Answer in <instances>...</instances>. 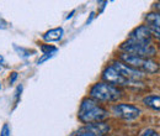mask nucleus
Returning <instances> with one entry per match:
<instances>
[{"mask_svg":"<svg viewBox=\"0 0 160 136\" xmlns=\"http://www.w3.org/2000/svg\"><path fill=\"white\" fill-rule=\"evenodd\" d=\"M140 136H159V135H158V133H157L155 130H153V129H147V130H144V131L142 133Z\"/></svg>","mask_w":160,"mask_h":136,"instance_id":"2eb2a0df","label":"nucleus"},{"mask_svg":"<svg viewBox=\"0 0 160 136\" xmlns=\"http://www.w3.org/2000/svg\"><path fill=\"white\" fill-rule=\"evenodd\" d=\"M113 113L116 117L124 120H133L140 115V110L131 104H117L113 106Z\"/></svg>","mask_w":160,"mask_h":136,"instance_id":"39448f33","label":"nucleus"},{"mask_svg":"<svg viewBox=\"0 0 160 136\" xmlns=\"http://www.w3.org/2000/svg\"><path fill=\"white\" fill-rule=\"evenodd\" d=\"M0 89H1V83H0Z\"/></svg>","mask_w":160,"mask_h":136,"instance_id":"5701e85b","label":"nucleus"},{"mask_svg":"<svg viewBox=\"0 0 160 136\" xmlns=\"http://www.w3.org/2000/svg\"><path fill=\"white\" fill-rule=\"evenodd\" d=\"M152 31V35H154L157 39L160 40V29H150Z\"/></svg>","mask_w":160,"mask_h":136,"instance_id":"a211bd4d","label":"nucleus"},{"mask_svg":"<svg viewBox=\"0 0 160 136\" xmlns=\"http://www.w3.org/2000/svg\"><path fill=\"white\" fill-rule=\"evenodd\" d=\"M16 78H18V73L16 72H14V73H11V78H10V83L12 84L15 80H16Z\"/></svg>","mask_w":160,"mask_h":136,"instance_id":"aec40b11","label":"nucleus"},{"mask_svg":"<svg viewBox=\"0 0 160 136\" xmlns=\"http://www.w3.org/2000/svg\"><path fill=\"white\" fill-rule=\"evenodd\" d=\"M14 47H15V50H16V51H18L19 53H22L21 56H23V57H26V56H28V52H27V51H25L23 48H19V47H18L16 45H15Z\"/></svg>","mask_w":160,"mask_h":136,"instance_id":"f3484780","label":"nucleus"},{"mask_svg":"<svg viewBox=\"0 0 160 136\" xmlns=\"http://www.w3.org/2000/svg\"><path fill=\"white\" fill-rule=\"evenodd\" d=\"M78 117L85 124H95V122H101L106 117H108V112L101 108L96 103V100L91 98H86L81 101Z\"/></svg>","mask_w":160,"mask_h":136,"instance_id":"f257e3e1","label":"nucleus"},{"mask_svg":"<svg viewBox=\"0 0 160 136\" xmlns=\"http://www.w3.org/2000/svg\"><path fill=\"white\" fill-rule=\"evenodd\" d=\"M112 67L120 73L122 77L126 78V79L129 80V82H132V80H138V79H140V78L143 77V74L140 73L139 71H136V69L128 67L127 64H124V63H122V62H113Z\"/></svg>","mask_w":160,"mask_h":136,"instance_id":"0eeeda50","label":"nucleus"},{"mask_svg":"<svg viewBox=\"0 0 160 136\" xmlns=\"http://www.w3.org/2000/svg\"><path fill=\"white\" fill-rule=\"evenodd\" d=\"M152 31L148 26L142 25L139 27L134 29L131 34H129V39L133 42H138V43H143V45H152Z\"/></svg>","mask_w":160,"mask_h":136,"instance_id":"423d86ee","label":"nucleus"},{"mask_svg":"<svg viewBox=\"0 0 160 136\" xmlns=\"http://www.w3.org/2000/svg\"><path fill=\"white\" fill-rule=\"evenodd\" d=\"M145 21L149 25V29H160V13H149L145 16Z\"/></svg>","mask_w":160,"mask_h":136,"instance_id":"9d476101","label":"nucleus"},{"mask_svg":"<svg viewBox=\"0 0 160 136\" xmlns=\"http://www.w3.org/2000/svg\"><path fill=\"white\" fill-rule=\"evenodd\" d=\"M74 136H96L94 133H91L90 130H84V131H79L78 134H75Z\"/></svg>","mask_w":160,"mask_h":136,"instance_id":"dca6fc26","label":"nucleus"},{"mask_svg":"<svg viewBox=\"0 0 160 136\" xmlns=\"http://www.w3.org/2000/svg\"><path fill=\"white\" fill-rule=\"evenodd\" d=\"M121 50L124 51V53L133 55V56H139V57H152L155 55V48L152 45H143L138 42H133L131 40L123 42L121 45Z\"/></svg>","mask_w":160,"mask_h":136,"instance_id":"20e7f679","label":"nucleus"},{"mask_svg":"<svg viewBox=\"0 0 160 136\" xmlns=\"http://www.w3.org/2000/svg\"><path fill=\"white\" fill-rule=\"evenodd\" d=\"M143 103L153 110H160V95H148L143 99Z\"/></svg>","mask_w":160,"mask_h":136,"instance_id":"9b49d317","label":"nucleus"},{"mask_svg":"<svg viewBox=\"0 0 160 136\" xmlns=\"http://www.w3.org/2000/svg\"><path fill=\"white\" fill-rule=\"evenodd\" d=\"M120 89L112 84L108 83H96L91 90H90V97L94 100H100V101H115L121 98Z\"/></svg>","mask_w":160,"mask_h":136,"instance_id":"f03ea898","label":"nucleus"},{"mask_svg":"<svg viewBox=\"0 0 160 136\" xmlns=\"http://www.w3.org/2000/svg\"><path fill=\"white\" fill-rule=\"evenodd\" d=\"M6 27H8V24L0 18V29H1V30H4V29H6Z\"/></svg>","mask_w":160,"mask_h":136,"instance_id":"6ab92c4d","label":"nucleus"},{"mask_svg":"<svg viewBox=\"0 0 160 136\" xmlns=\"http://www.w3.org/2000/svg\"><path fill=\"white\" fill-rule=\"evenodd\" d=\"M88 130H90L91 133H94L95 135L98 136L99 134L100 135H103V134H106L108 130H110V128L105 124V122H95V124H91L89 128H88Z\"/></svg>","mask_w":160,"mask_h":136,"instance_id":"f8f14e48","label":"nucleus"},{"mask_svg":"<svg viewBox=\"0 0 160 136\" xmlns=\"http://www.w3.org/2000/svg\"><path fill=\"white\" fill-rule=\"evenodd\" d=\"M2 61H4V57H2V56H1V55H0V63H1V62H2Z\"/></svg>","mask_w":160,"mask_h":136,"instance_id":"412c9836","label":"nucleus"},{"mask_svg":"<svg viewBox=\"0 0 160 136\" xmlns=\"http://www.w3.org/2000/svg\"><path fill=\"white\" fill-rule=\"evenodd\" d=\"M121 59L131 68L136 69V71H143L147 73H157L159 71V64L150 58H144L139 56H133V55H128V53H122Z\"/></svg>","mask_w":160,"mask_h":136,"instance_id":"7ed1b4c3","label":"nucleus"},{"mask_svg":"<svg viewBox=\"0 0 160 136\" xmlns=\"http://www.w3.org/2000/svg\"><path fill=\"white\" fill-rule=\"evenodd\" d=\"M0 136H10V129H9V125L8 124H4L2 125L1 131H0Z\"/></svg>","mask_w":160,"mask_h":136,"instance_id":"4468645a","label":"nucleus"},{"mask_svg":"<svg viewBox=\"0 0 160 136\" xmlns=\"http://www.w3.org/2000/svg\"><path fill=\"white\" fill-rule=\"evenodd\" d=\"M63 29L62 27H57V29H53V30H49L47 31L44 35H43V39L47 42H54V41H59L63 37Z\"/></svg>","mask_w":160,"mask_h":136,"instance_id":"1a4fd4ad","label":"nucleus"},{"mask_svg":"<svg viewBox=\"0 0 160 136\" xmlns=\"http://www.w3.org/2000/svg\"><path fill=\"white\" fill-rule=\"evenodd\" d=\"M41 50L44 52V55H52L51 52H56V51H57V48H54V47H52V46H47V45H43V46L41 47Z\"/></svg>","mask_w":160,"mask_h":136,"instance_id":"ddd939ff","label":"nucleus"},{"mask_svg":"<svg viewBox=\"0 0 160 136\" xmlns=\"http://www.w3.org/2000/svg\"><path fill=\"white\" fill-rule=\"evenodd\" d=\"M157 9H159V10H160V1L158 3V4H157Z\"/></svg>","mask_w":160,"mask_h":136,"instance_id":"4be33fe9","label":"nucleus"},{"mask_svg":"<svg viewBox=\"0 0 160 136\" xmlns=\"http://www.w3.org/2000/svg\"><path fill=\"white\" fill-rule=\"evenodd\" d=\"M102 78H103L108 84H112V85H127V84L131 83L129 80H127L126 78L122 77L112 66L107 67V68L103 71Z\"/></svg>","mask_w":160,"mask_h":136,"instance_id":"6e6552de","label":"nucleus"}]
</instances>
